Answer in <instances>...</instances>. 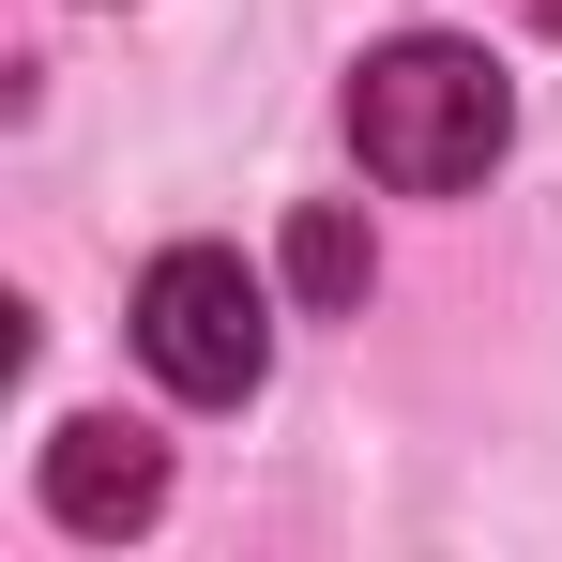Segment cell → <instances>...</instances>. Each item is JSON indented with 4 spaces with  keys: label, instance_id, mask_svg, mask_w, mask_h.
<instances>
[{
    "label": "cell",
    "instance_id": "obj_5",
    "mask_svg": "<svg viewBox=\"0 0 562 562\" xmlns=\"http://www.w3.org/2000/svg\"><path fill=\"white\" fill-rule=\"evenodd\" d=\"M532 15H548V31H562V0H532Z\"/></svg>",
    "mask_w": 562,
    "mask_h": 562
},
{
    "label": "cell",
    "instance_id": "obj_1",
    "mask_svg": "<svg viewBox=\"0 0 562 562\" xmlns=\"http://www.w3.org/2000/svg\"><path fill=\"white\" fill-rule=\"evenodd\" d=\"M502 137H517V92H502V61L457 46V31H395L366 77H350V153H366V183H395V198L486 183Z\"/></svg>",
    "mask_w": 562,
    "mask_h": 562
},
{
    "label": "cell",
    "instance_id": "obj_3",
    "mask_svg": "<svg viewBox=\"0 0 562 562\" xmlns=\"http://www.w3.org/2000/svg\"><path fill=\"white\" fill-rule=\"evenodd\" d=\"M46 502H61V532H137V517L168 502V441L122 426V411H77V426L46 441Z\"/></svg>",
    "mask_w": 562,
    "mask_h": 562
},
{
    "label": "cell",
    "instance_id": "obj_4",
    "mask_svg": "<svg viewBox=\"0 0 562 562\" xmlns=\"http://www.w3.org/2000/svg\"><path fill=\"white\" fill-rule=\"evenodd\" d=\"M366 274H380L366 213H350V198H304V213H289V289L335 319V304H366Z\"/></svg>",
    "mask_w": 562,
    "mask_h": 562
},
{
    "label": "cell",
    "instance_id": "obj_2",
    "mask_svg": "<svg viewBox=\"0 0 562 562\" xmlns=\"http://www.w3.org/2000/svg\"><path fill=\"white\" fill-rule=\"evenodd\" d=\"M137 366L168 380L183 411H244V395L274 380V304H259V274H244L228 244H168V259L137 274Z\"/></svg>",
    "mask_w": 562,
    "mask_h": 562
}]
</instances>
